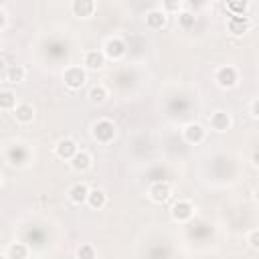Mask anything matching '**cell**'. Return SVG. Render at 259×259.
I'll return each instance as SVG.
<instances>
[{"label": "cell", "mask_w": 259, "mask_h": 259, "mask_svg": "<svg viewBox=\"0 0 259 259\" xmlns=\"http://www.w3.org/2000/svg\"><path fill=\"white\" fill-rule=\"evenodd\" d=\"M168 197H170V186L166 182H156L150 188V199L154 202H164L168 200Z\"/></svg>", "instance_id": "7"}, {"label": "cell", "mask_w": 259, "mask_h": 259, "mask_svg": "<svg viewBox=\"0 0 259 259\" xmlns=\"http://www.w3.org/2000/svg\"><path fill=\"white\" fill-rule=\"evenodd\" d=\"M255 197H257V200H259V188H257V190H255Z\"/></svg>", "instance_id": "30"}, {"label": "cell", "mask_w": 259, "mask_h": 259, "mask_svg": "<svg viewBox=\"0 0 259 259\" xmlns=\"http://www.w3.org/2000/svg\"><path fill=\"white\" fill-rule=\"evenodd\" d=\"M89 98H91L93 103H103L105 98H107V91H105L101 85H98V87H93V89L89 91Z\"/></svg>", "instance_id": "21"}, {"label": "cell", "mask_w": 259, "mask_h": 259, "mask_svg": "<svg viewBox=\"0 0 259 259\" xmlns=\"http://www.w3.org/2000/svg\"><path fill=\"white\" fill-rule=\"evenodd\" d=\"M251 112H253V116H255V118H259V100H255V101H253Z\"/></svg>", "instance_id": "27"}, {"label": "cell", "mask_w": 259, "mask_h": 259, "mask_svg": "<svg viewBox=\"0 0 259 259\" xmlns=\"http://www.w3.org/2000/svg\"><path fill=\"white\" fill-rule=\"evenodd\" d=\"M8 259H26V247L22 243H12L8 247Z\"/></svg>", "instance_id": "19"}, {"label": "cell", "mask_w": 259, "mask_h": 259, "mask_svg": "<svg viewBox=\"0 0 259 259\" xmlns=\"http://www.w3.org/2000/svg\"><path fill=\"white\" fill-rule=\"evenodd\" d=\"M71 166H73V170H77V172L87 170V168L91 166V156L81 150V152H77V154L71 158Z\"/></svg>", "instance_id": "11"}, {"label": "cell", "mask_w": 259, "mask_h": 259, "mask_svg": "<svg viewBox=\"0 0 259 259\" xmlns=\"http://www.w3.org/2000/svg\"><path fill=\"white\" fill-rule=\"evenodd\" d=\"M87 202H89V207H91V209H101V207H105V202H107L105 193H103V190H98V188L91 190Z\"/></svg>", "instance_id": "16"}, {"label": "cell", "mask_w": 259, "mask_h": 259, "mask_svg": "<svg viewBox=\"0 0 259 259\" xmlns=\"http://www.w3.org/2000/svg\"><path fill=\"white\" fill-rule=\"evenodd\" d=\"M217 83L221 87H233L237 83V71L233 67H221L219 71H217Z\"/></svg>", "instance_id": "3"}, {"label": "cell", "mask_w": 259, "mask_h": 259, "mask_svg": "<svg viewBox=\"0 0 259 259\" xmlns=\"http://www.w3.org/2000/svg\"><path fill=\"white\" fill-rule=\"evenodd\" d=\"M89 193H91V190H89L85 184H75V186L69 190V197H71L73 202L81 204V202H85V200L89 199Z\"/></svg>", "instance_id": "14"}, {"label": "cell", "mask_w": 259, "mask_h": 259, "mask_svg": "<svg viewBox=\"0 0 259 259\" xmlns=\"http://www.w3.org/2000/svg\"><path fill=\"white\" fill-rule=\"evenodd\" d=\"M4 24H6V15L4 10H0V29H4Z\"/></svg>", "instance_id": "28"}, {"label": "cell", "mask_w": 259, "mask_h": 259, "mask_svg": "<svg viewBox=\"0 0 259 259\" xmlns=\"http://www.w3.org/2000/svg\"><path fill=\"white\" fill-rule=\"evenodd\" d=\"M75 17H91L93 10H95V4L91 2V0H75V2L71 4Z\"/></svg>", "instance_id": "10"}, {"label": "cell", "mask_w": 259, "mask_h": 259, "mask_svg": "<svg viewBox=\"0 0 259 259\" xmlns=\"http://www.w3.org/2000/svg\"><path fill=\"white\" fill-rule=\"evenodd\" d=\"M105 53H107V55H110L112 59H120V57L126 53L124 40H121V39H110V40L105 43Z\"/></svg>", "instance_id": "9"}, {"label": "cell", "mask_w": 259, "mask_h": 259, "mask_svg": "<svg viewBox=\"0 0 259 259\" xmlns=\"http://www.w3.org/2000/svg\"><path fill=\"white\" fill-rule=\"evenodd\" d=\"M249 26H251V20L247 17H233L231 15L229 19V31L233 33V35H245L249 31Z\"/></svg>", "instance_id": "4"}, {"label": "cell", "mask_w": 259, "mask_h": 259, "mask_svg": "<svg viewBox=\"0 0 259 259\" xmlns=\"http://www.w3.org/2000/svg\"><path fill=\"white\" fill-rule=\"evenodd\" d=\"M15 118L19 121H22V124H29V121H33L35 118V110L29 105V103H22V105H17V110H15Z\"/></svg>", "instance_id": "15"}, {"label": "cell", "mask_w": 259, "mask_h": 259, "mask_svg": "<svg viewBox=\"0 0 259 259\" xmlns=\"http://www.w3.org/2000/svg\"><path fill=\"white\" fill-rule=\"evenodd\" d=\"M15 93L12 91H2L0 93V107H2V110H10L12 105H15Z\"/></svg>", "instance_id": "22"}, {"label": "cell", "mask_w": 259, "mask_h": 259, "mask_svg": "<svg viewBox=\"0 0 259 259\" xmlns=\"http://www.w3.org/2000/svg\"><path fill=\"white\" fill-rule=\"evenodd\" d=\"M184 138H186V142H190V144L202 142V140H204V130H202V126H200V124H188V126L184 128Z\"/></svg>", "instance_id": "8"}, {"label": "cell", "mask_w": 259, "mask_h": 259, "mask_svg": "<svg viewBox=\"0 0 259 259\" xmlns=\"http://www.w3.org/2000/svg\"><path fill=\"white\" fill-rule=\"evenodd\" d=\"M24 75L26 73L20 65H12L6 71V81H10V83H20V81H24Z\"/></svg>", "instance_id": "18"}, {"label": "cell", "mask_w": 259, "mask_h": 259, "mask_svg": "<svg viewBox=\"0 0 259 259\" xmlns=\"http://www.w3.org/2000/svg\"><path fill=\"white\" fill-rule=\"evenodd\" d=\"M85 65L89 69H100V67H103V55L100 51H89L85 55Z\"/></svg>", "instance_id": "17"}, {"label": "cell", "mask_w": 259, "mask_h": 259, "mask_svg": "<svg viewBox=\"0 0 259 259\" xmlns=\"http://www.w3.org/2000/svg\"><path fill=\"white\" fill-rule=\"evenodd\" d=\"M77 257L79 259H95V251H93L91 245H81L77 249Z\"/></svg>", "instance_id": "23"}, {"label": "cell", "mask_w": 259, "mask_h": 259, "mask_svg": "<svg viewBox=\"0 0 259 259\" xmlns=\"http://www.w3.org/2000/svg\"><path fill=\"white\" fill-rule=\"evenodd\" d=\"M227 8L233 12V17H243V12L247 10V2L245 0H231V2H227Z\"/></svg>", "instance_id": "20"}, {"label": "cell", "mask_w": 259, "mask_h": 259, "mask_svg": "<svg viewBox=\"0 0 259 259\" xmlns=\"http://www.w3.org/2000/svg\"><path fill=\"white\" fill-rule=\"evenodd\" d=\"M55 152L59 158H65V160H71L79 150H77V144L73 140H61L57 146H55Z\"/></svg>", "instance_id": "5"}, {"label": "cell", "mask_w": 259, "mask_h": 259, "mask_svg": "<svg viewBox=\"0 0 259 259\" xmlns=\"http://www.w3.org/2000/svg\"><path fill=\"white\" fill-rule=\"evenodd\" d=\"M116 136V126L110 120H100L98 124L93 126V138L100 142H112Z\"/></svg>", "instance_id": "1"}, {"label": "cell", "mask_w": 259, "mask_h": 259, "mask_svg": "<svg viewBox=\"0 0 259 259\" xmlns=\"http://www.w3.org/2000/svg\"><path fill=\"white\" fill-rule=\"evenodd\" d=\"M85 83V71L81 67H69L65 71V85L69 89H79Z\"/></svg>", "instance_id": "2"}, {"label": "cell", "mask_w": 259, "mask_h": 259, "mask_svg": "<svg viewBox=\"0 0 259 259\" xmlns=\"http://www.w3.org/2000/svg\"><path fill=\"white\" fill-rule=\"evenodd\" d=\"M253 164H255V166H259V148L253 152Z\"/></svg>", "instance_id": "29"}, {"label": "cell", "mask_w": 259, "mask_h": 259, "mask_svg": "<svg viewBox=\"0 0 259 259\" xmlns=\"http://www.w3.org/2000/svg\"><path fill=\"white\" fill-rule=\"evenodd\" d=\"M172 217H174L176 221H188L190 217H193V207H190V202L179 200L172 207Z\"/></svg>", "instance_id": "6"}, {"label": "cell", "mask_w": 259, "mask_h": 259, "mask_svg": "<svg viewBox=\"0 0 259 259\" xmlns=\"http://www.w3.org/2000/svg\"><path fill=\"white\" fill-rule=\"evenodd\" d=\"M211 126H213L217 132H225V130H229V126H231V118H229V114H225V112H215L213 118H211Z\"/></svg>", "instance_id": "12"}, {"label": "cell", "mask_w": 259, "mask_h": 259, "mask_svg": "<svg viewBox=\"0 0 259 259\" xmlns=\"http://www.w3.org/2000/svg\"><path fill=\"white\" fill-rule=\"evenodd\" d=\"M180 24L184 26V29H190V26L195 24V15H190V12H182V15L179 17Z\"/></svg>", "instance_id": "24"}, {"label": "cell", "mask_w": 259, "mask_h": 259, "mask_svg": "<svg viewBox=\"0 0 259 259\" xmlns=\"http://www.w3.org/2000/svg\"><path fill=\"white\" fill-rule=\"evenodd\" d=\"M164 8L166 10H179L180 8V2H164Z\"/></svg>", "instance_id": "26"}, {"label": "cell", "mask_w": 259, "mask_h": 259, "mask_svg": "<svg viewBox=\"0 0 259 259\" xmlns=\"http://www.w3.org/2000/svg\"><path fill=\"white\" fill-rule=\"evenodd\" d=\"M249 243L253 249H259V231H251L249 233Z\"/></svg>", "instance_id": "25"}, {"label": "cell", "mask_w": 259, "mask_h": 259, "mask_svg": "<svg viewBox=\"0 0 259 259\" xmlns=\"http://www.w3.org/2000/svg\"><path fill=\"white\" fill-rule=\"evenodd\" d=\"M166 22V15L162 10H150L146 15V24L150 29H162Z\"/></svg>", "instance_id": "13"}]
</instances>
